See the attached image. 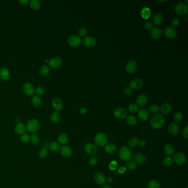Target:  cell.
<instances>
[{"label": "cell", "mask_w": 188, "mask_h": 188, "mask_svg": "<svg viewBox=\"0 0 188 188\" xmlns=\"http://www.w3.org/2000/svg\"><path fill=\"white\" fill-rule=\"evenodd\" d=\"M165 123V119L162 115L157 114L152 116L151 119V126L155 129H158L163 127Z\"/></svg>", "instance_id": "cell-1"}, {"label": "cell", "mask_w": 188, "mask_h": 188, "mask_svg": "<svg viewBox=\"0 0 188 188\" xmlns=\"http://www.w3.org/2000/svg\"><path fill=\"white\" fill-rule=\"evenodd\" d=\"M119 156L124 161H129L132 157V152L130 148L126 146H123L119 149Z\"/></svg>", "instance_id": "cell-2"}, {"label": "cell", "mask_w": 188, "mask_h": 188, "mask_svg": "<svg viewBox=\"0 0 188 188\" xmlns=\"http://www.w3.org/2000/svg\"><path fill=\"white\" fill-rule=\"evenodd\" d=\"M40 124L39 121L35 119H30L27 123L26 129L31 133H35L39 130Z\"/></svg>", "instance_id": "cell-3"}, {"label": "cell", "mask_w": 188, "mask_h": 188, "mask_svg": "<svg viewBox=\"0 0 188 188\" xmlns=\"http://www.w3.org/2000/svg\"><path fill=\"white\" fill-rule=\"evenodd\" d=\"M174 10L175 12L179 15H185L188 13V5L184 2H178L175 5Z\"/></svg>", "instance_id": "cell-4"}, {"label": "cell", "mask_w": 188, "mask_h": 188, "mask_svg": "<svg viewBox=\"0 0 188 188\" xmlns=\"http://www.w3.org/2000/svg\"><path fill=\"white\" fill-rule=\"evenodd\" d=\"M107 135L104 133L99 132L95 135L94 141L97 146L103 147L107 144Z\"/></svg>", "instance_id": "cell-5"}, {"label": "cell", "mask_w": 188, "mask_h": 188, "mask_svg": "<svg viewBox=\"0 0 188 188\" xmlns=\"http://www.w3.org/2000/svg\"><path fill=\"white\" fill-rule=\"evenodd\" d=\"M67 42L71 47L76 48L81 44V38L77 35H72L69 38Z\"/></svg>", "instance_id": "cell-6"}, {"label": "cell", "mask_w": 188, "mask_h": 188, "mask_svg": "<svg viewBox=\"0 0 188 188\" xmlns=\"http://www.w3.org/2000/svg\"><path fill=\"white\" fill-rule=\"evenodd\" d=\"M52 106L55 112H61L63 109V100L59 97H55L52 100Z\"/></svg>", "instance_id": "cell-7"}, {"label": "cell", "mask_w": 188, "mask_h": 188, "mask_svg": "<svg viewBox=\"0 0 188 188\" xmlns=\"http://www.w3.org/2000/svg\"><path fill=\"white\" fill-rule=\"evenodd\" d=\"M23 91L28 96H32L35 93V89L30 82H25L23 85Z\"/></svg>", "instance_id": "cell-8"}, {"label": "cell", "mask_w": 188, "mask_h": 188, "mask_svg": "<svg viewBox=\"0 0 188 188\" xmlns=\"http://www.w3.org/2000/svg\"><path fill=\"white\" fill-rule=\"evenodd\" d=\"M48 63L51 68L55 69L61 66L63 63V60L60 57H55L50 60Z\"/></svg>", "instance_id": "cell-9"}, {"label": "cell", "mask_w": 188, "mask_h": 188, "mask_svg": "<svg viewBox=\"0 0 188 188\" xmlns=\"http://www.w3.org/2000/svg\"><path fill=\"white\" fill-rule=\"evenodd\" d=\"M178 165H183L187 161V157L184 153L179 152L176 153L174 156L173 160Z\"/></svg>", "instance_id": "cell-10"}, {"label": "cell", "mask_w": 188, "mask_h": 188, "mask_svg": "<svg viewBox=\"0 0 188 188\" xmlns=\"http://www.w3.org/2000/svg\"><path fill=\"white\" fill-rule=\"evenodd\" d=\"M164 35L168 39H173L176 37V32L175 29L172 27H167L164 30Z\"/></svg>", "instance_id": "cell-11"}, {"label": "cell", "mask_w": 188, "mask_h": 188, "mask_svg": "<svg viewBox=\"0 0 188 188\" xmlns=\"http://www.w3.org/2000/svg\"><path fill=\"white\" fill-rule=\"evenodd\" d=\"M113 113L114 116L118 119H125L127 116V112L125 109L123 108H118L115 109Z\"/></svg>", "instance_id": "cell-12"}, {"label": "cell", "mask_w": 188, "mask_h": 188, "mask_svg": "<svg viewBox=\"0 0 188 188\" xmlns=\"http://www.w3.org/2000/svg\"><path fill=\"white\" fill-rule=\"evenodd\" d=\"M137 63L134 60H130L126 63V71L130 74H134L137 69Z\"/></svg>", "instance_id": "cell-13"}, {"label": "cell", "mask_w": 188, "mask_h": 188, "mask_svg": "<svg viewBox=\"0 0 188 188\" xmlns=\"http://www.w3.org/2000/svg\"><path fill=\"white\" fill-rule=\"evenodd\" d=\"M11 77V72L6 67H2L0 69V80L3 81H7Z\"/></svg>", "instance_id": "cell-14"}, {"label": "cell", "mask_w": 188, "mask_h": 188, "mask_svg": "<svg viewBox=\"0 0 188 188\" xmlns=\"http://www.w3.org/2000/svg\"><path fill=\"white\" fill-rule=\"evenodd\" d=\"M83 44L87 47L92 48L96 45L97 42L94 37L87 36L84 37V38L83 39Z\"/></svg>", "instance_id": "cell-15"}, {"label": "cell", "mask_w": 188, "mask_h": 188, "mask_svg": "<svg viewBox=\"0 0 188 188\" xmlns=\"http://www.w3.org/2000/svg\"><path fill=\"white\" fill-rule=\"evenodd\" d=\"M84 151L89 155H94L97 152V147L92 143H88L85 145Z\"/></svg>", "instance_id": "cell-16"}, {"label": "cell", "mask_w": 188, "mask_h": 188, "mask_svg": "<svg viewBox=\"0 0 188 188\" xmlns=\"http://www.w3.org/2000/svg\"><path fill=\"white\" fill-rule=\"evenodd\" d=\"M148 101V98L146 94L142 93L140 94L137 98L136 103L137 106L140 107H143L145 106Z\"/></svg>", "instance_id": "cell-17"}, {"label": "cell", "mask_w": 188, "mask_h": 188, "mask_svg": "<svg viewBox=\"0 0 188 188\" xmlns=\"http://www.w3.org/2000/svg\"><path fill=\"white\" fill-rule=\"evenodd\" d=\"M143 86V81L140 78H135L129 83V87L132 89H138Z\"/></svg>", "instance_id": "cell-18"}, {"label": "cell", "mask_w": 188, "mask_h": 188, "mask_svg": "<svg viewBox=\"0 0 188 188\" xmlns=\"http://www.w3.org/2000/svg\"><path fill=\"white\" fill-rule=\"evenodd\" d=\"M162 30L158 27L153 28L151 31V37L154 40H158L160 39L162 37Z\"/></svg>", "instance_id": "cell-19"}, {"label": "cell", "mask_w": 188, "mask_h": 188, "mask_svg": "<svg viewBox=\"0 0 188 188\" xmlns=\"http://www.w3.org/2000/svg\"><path fill=\"white\" fill-rule=\"evenodd\" d=\"M60 153L63 157H70L72 154V150L69 146H63L60 147Z\"/></svg>", "instance_id": "cell-20"}, {"label": "cell", "mask_w": 188, "mask_h": 188, "mask_svg": "<svg viewBox=\"0 0 188 188\" xmlns=\"http://www.w3.org/2000/svg\"><path fill=\"white\" fill-rule=\"evenodd\" d=\"M179 126L176 122L170 123L168 126L169 132L172 135H176L179 132Z\"/></svg>", "instance_id": "cell-21"}, {"label": "cell", "mask_w": 188, "mask_h": 188, "mask_svg": "<svg viewBox=\"0 0 188 188\" xmlns=\"http://www.w3.org/2000/svg\"><path fill=\"white\" fill-rule=\"evenodd\" d=\"M94 181L99 185H103L106 182V178L102 173H97L94 176Z\"/></svg>", "instance_id": "cell-22"}, {"label": "cell", "mask_w": 188, "mask_h": 188, "mask_svg": "<svg viewBox=\"0 0 188 188\" xmlns=\"http://www.w3.org/2000/svg\"><path fill=\"white\" fill-rule=\"evenodd\" d=\"M138 117L142 121L147 120L149 118V113L146 109L142 108L138 110Z\"/></svg>", "instance_id": "cell-23"}, {"label": "cell", "mask_w": 188, "mask_h": 188, "mask_svg": "<svg viewBox=\"0 0 188 188\" xmlns=\"http://www.w3.org/2000/svg\"><path fill=\"white\" fill-rule=\"evenodd\" d=\"M163 20H164V17L163 15L160 13H157L153 16L152 18V22L155 25L158 26V25H161L163 23Z\"/></svg>", "instance_id": "cell-24"}, {"label": "cell", "mask_w": 188, "mask_h": 188, "mask_svg": "<svg viewBox=\"0 0 188 188\" xmlns=\"http://www.w3.org/2000/svg\"><path fill=\"white\" fill-rule=\"evenodd\" d=\"M163 151L166 155L168 156H173L175 153V148L172 144H165L163 147Z\"/></svg>", "instance_id": "cell-25"}, {"label": "cell", "mask_w": 188, "mask_h": 188, "mask_svg": "<svg viewBox=\"0 0 188 188\" xmlns=\"http://www.w3.org/2000/svg\"><path fill=\"white\" fill-rule=\"evenodd\" d=\"M134 161L138 164H142L146 162V158L144 154L138 153L135 155L133 157Z\"/></svg>", "instance_id": "cell-26"}, {"label": "cell", "mask_w": 188, "mask_h": 188, "mask_svg": "<svg viewBox=\"0 0 188 188\" xmlns=\"http://www.w3.org/2000/svg\"><path fill=\"white\" fill-rule=\"evenodd\" d=\"M172 106L169 103H164L159 108V110H160L161 113L163 114H169L172 111Z\"/></svg>", "instance_id": "cell-27"}, {"label": "cell", "mask_w": 188, "mask_h": 188, "mask_svg": "<svg viewBox=\"0 0 188 188\" xmlns=\"http://www.w3.org/2000/svg\"><path fill=\"white\" fill-rule=\"evenodd\" d=\"M26 126L23 123H18L14 127V132L16 134L22 135L25 133Z\"/></svg>", "instance_id": "cell-28"}, {"label": "cell", "mask_w": 188, "mask_h": 188, "mask_svg": "<svg viewBox=\"0 0 188 188\" xmlns=\"http://www.w3.org/2000/svg\"><path fill=\"white\" fill-rule=\"evenodd\" d=\"M58 143L60 144H66L69 141V136L65 134V133H62L60 134L57 138Z\"/></svg>", "instance_id": "cell-29"}, {"label": "cell", "mask_w": 188, "mask_h": 188, "mask_svg": "<svg viewBox=\"0 0 188 188\" xmlns=\"http://www.w3.org/2000/svg\"><path fill=\"white\" fill-rule=\"evenodd\" d=\"M30 7L34 11H38L41 7V3L39 0H31L29 2Z\"/></svg>", "instance_id": "cell-30"}, {"label": "cell", "mask_w": 188, "mask_h": 188, "mask_svg": "<svg viewBox=\"0 0 188 188\" xmlns=\"http://www.w3.org/2000/svg\"><path fill=\"white\" fill-rule=\"evenodd\" d=\"M116 151V146L113 144H108L105 147V151L108 154H113Z\"/></svg>", "instance_id": "cell-31"}, {"label": "cell", "mask_w": 188, "mask_h": 188, "mask_svg": "<svg viewBox=\"0 0 188 188\" xmlns=\"http://www.w3.org/2000/svg\"><path fill=\"white\" fill-rule=\"evenodd\" d=\"M42 98L39 96L35 95L31 98V104L34 107H38L40 106L42 104Z\"/></svg>", "instance_id": "cell-32"}, {"label": "cell", "mask_w": 188, "mask_h": 188, "mask_svg": "<svg viewBox=\"0 0 188 188\" xmlns=\"http://www.w3.org/2000/svg\"><path fill=\"white\" fill-rule=\"evenodd\" d=\"M50 68L47 65H43L41 66L39 69V73L41 75L43 76H46L48 75L50 73Z\"/></svg>", "instance_id": "cell-33"}, {"label": "cell", "mask_w": 188, "mask_h": 188, "mask_svg": "<svg viewBox=\"0 0 188 188\" xmlns=\"http://www.w3.org/2000/svg\"><path fill=\"white\" fill-rule=\"evenodd\" d=\"M138 142H139V140L138 138H130L127 141V144L129 145V146L130 147H132V148H135V147H136L138 144Z\"/></svg>", "instance_id": "cell-34"}, {"label": "cell", "mask_w": 188, "mask_h": 188, "mask_svg": "<svg viewBox=\"0 0 188 188\" xmlns=\"http://www.w3.org/2000/svg\"><path fill=\"white\" fill-rule=\"evenodd\" d=\"M60 119V114L58 112H53L50 115V120L52 123H57Z\"/></svg>", "instance_id": "cell-35"}, {"label": "cell", "mask_w": 188, "mask_h": 188, "mask_svg": "<svg viewBox=\"0 0 188 188\" xmlns=\"http://www.w3.org/2000/svg\"><path fill=\"white\" fill-rule=\"evenodd\" d=\"M49 148L52 152H57V151H60V146L57 142H52L50 143Z\"/></svg>", "instance_id": "cell-36"}, {"label": "cell", "mask_w": 188, "mask_h": 188, "mask_svg": "<svg viewBox=\"0 0 188 188\" xmlns=\"http://www.w3.org/2000/svg\"><path fill=\"white\" fill-rule=\"evenodd\" d=\"M127 123L130 125L134 126L137 123V119L134 115H129L127 117L126 119Z\"/></svg>", "instance_id": "cell-37"}, {"label": "cell", "mask_w": 188, "mask_h": 188, "mask_svg": "<svg viewBox=\"0 0 188 188\" xmlns=\"http://www.w3.org/2000/svg\"><path fill=\"white\" fill-rule=\"evenodd\" d=\"M151 15V11L150 8L147 7L144 8L141 11V16L144 19H147Z\"/></svg>", "instance_id": "cell-38"}, {"label": "cell", "mask_w": 188, "mask_h": 188, "mask_svg": "<svg viewBox=\"0 0 188 188\" xmlns=\"http://www.w3.org/2000/svg\"><path fill=\"white\" fill-rule=\"evenodd\" d=\"M174 162L173 159H172V158L170 157H166L165 158H164L163 161V163L164 166L169 167H170L173 165Z\"/></svg>", "instance_id": "cell-39"}, {"label": "cell", "mask_w": 188, "mask_h": 188, "mask_svg": "<svg viewBox=\"0 0 188 188\" xmlns=\"http://www.w3.org/2000/svg\"><path fill=\"white\" fill-rule=\"evenodd\" d=\"M20 141L22 143L24 144L29 143L31 141V136L28 134L25 133L21 135Z\"/></svg>", "instance_id": "cell-40"}, {"label": "cell", "mask_w": 188, "mask_h": 188, "mask_svg": "<svg viewBox=\"0 0 188 188\" xmlns=\"http://www.w3.org/2000/svg\"><path fill=\"white\" fill-rule=\"evenodd\" d=\"M48 156V151L46 148H43L39 151L38 153V156L40 159H45Z\"/></svg>", "instance_id": "cell-41"}, {"label": "cell", "mask_w": 188, "mask_h": 188, "mask_svg": "<svg viewBox=\"0 0 188 188\" xmlns=\"http://www.w3.org/2000/svg\"><path fill=\"white\" fill-rule=\"evenodd\" d=\"M31 142L33 143V144L37 145V144H38L40 143V138L38 135L34 134V135H31Z\"/></svg>", "instance_id": "cell-42"}, {"label": "cell", "mask_w": 188, "mask_h": 188, "mask_svg": "<svg viewBox=\"0 0 188 188\" xmlns=\"http://www.w3.org/2000/svg\"><path fill=\"white\" fill-rule=\"evenodd\" d=\"M148 188H160V184L156 181L152 180L148 183Z\"/></svg>", "instance_id": "cell-43"}, {"label": "cell", "mask_w": 188, "mask_h": 188, "mask_svg": "<svg viewBox=\"0 0 188 188\" xmlns=\"http://www.w3.org/2000/svg\"><path fill=\"white\" fill-rule=\"evenodd\" d=\"M173 119L176 122H181L183 119V114L181 112H176L174 114Z\"/></svg>", "instance_id": "cell-44"}, {"label": "cell", "mask_w": 188, "mask_h": 188, "mask_svg": "<svg viewBox=\"0 0 188 188\" xmlns=\"http://www.w3.org/2000/svg\"><path fill=\"white\" fill-rule=\"evenodd\" d=\"M128 110L131 113H136L138 112V106L135 104H130L128 106Z\"/></svg>", "instance_id": "cell-45"}, {"label": "cell", "mask_w": 188, "mask_h": 188, "mask_svg": "<svg viewBox=\"0 0 188 188\" xmlns=\"http://www.w3.org/2000/svg\"><path fill=\"white\" fill-rule=\"evenodd\" d=\"M127 167L129 169H130L131 170H135L136 169L137 166L136 163H135L134 161H129L127 163Z\"/></svg>", "instance_id": "cell-46"}, {"label": "cell", "mask_w": 188, "mask_h": 188, "mask_svg": "<svg viewBox=\"0 0 188 188\" xmlns=\"http://www.w3.org/2000/svg\"><path fill=\"white\" fill-rule=\"evenodd\" d=\"M45 89L43 87H38L35 89V93L38 95V96L43 95L45 93Z\"/></svg>", "instance_id": "cell-47"}, {"label": "cell", "mask_w": 188, "mask_h": 188, "mask_svg": "<svg viewBox=\"0 0 188 188\" xmlns=\"http://www.w3.org/2000/svg\"><path fill=\"white\" fill-rule=\"evenodd\" d=\"M180 23V20L178 17H175L174 18L172 19L170 22V24L172 25V27H177L178 25H179Z\"/></svg>", "instance_id": "cell-48"}, {"label": "cell", "mask_w": 188, "mask_h": 188, "mask_svg": "<svg viewBox=\"0 0 188 188\" xmlns=\"http://www.w3.org/2000/svg\"><path fill=\"white\" fill-rule=\"evenodd\" d=\"M150 112L152 114H156L159 112V108L156 104H153L149 108Z\"/></svg>", "instance_id": "cell-49"}, {"label": "cell", "mask_w": 188, "mask_h": 188, "mask_svg": "<svg viewBox=\"0 0 188 188\" xmlns=\"http://www.w3.org/2000/svg\"><path fill=\"white\" fill-rule=\"evenodd\" d=\"M87 34V31L84 28H82L78 31V36L81 37H84Z\"/></svg>", "instance_id": "cell-50"}, {"label": "cell", "mask_w": 188, "mask_h": 188, "mask_svg": "<svg viewBox=\"0 0 188 188\" xmlns=\"http://www.w3.org/2000/svg\"><path fill=\"white\" fill-rule=\"evenodd\" d=\"M97 162H98V161L95 157H92L89 160V164L91 166H95V165H97Z\"/></svg>", "instance_id": "cell-51"}, {"label": "cell", "mask_w": 188, "mask_h": 188, "mask_svg": "<svg viewBox=\"0 0 188 188\" xmlns=\"http://www.w3.org/2000/svg\"><path fill=\"white\" fill-rule=\"evenodd\" d=\"M124 93L126 96H130L132 94V89L130 87H126L124 89Z\"/></svg>", "instance_id": "cell-52"}, {"label": "cell", "mask_w": 188, "mask_h": 188, "mask_svg": "<svg viewBox=\"0 0 188 188\" xmlns=\"http://www.w3.org/2000/svg\"><path fill=\"white\" fill-rule=\"evenodd\" d=\"M183 136L185 138V139H188V126H186L183 131Z\"/></svg>", "instance_id": "cell-53"}, {"label": "cell", "mask_w": 188, "mask_h": 188, "mask_svg": "<svg viewBox=\"0 0 188 188\" xmlns=\"http://www.w3.org/2000/svg\"><path fill=\"white\" fill-rule=\"evenodd\" d=\"M144 27L145 28L148 30V31H151L154 27H153V25L151 23V22H147L146 24H145V25H144Z\"/></svg>", "instance_id": "cell-54"}, {"label": "cell", "mask_w": 188, "mask_h": 188, "mask_svg": "<svg viewBox=\"0 0 188 188\" xmlns=\"http://www.w3.org/2000/svg\"><path fill=\"white\" fill-rule=\"evenodd\" d=\"M117 166H118V163H116L115 161H113L109 164V168L112 170H115Z\"/></svg>", "instance_id": "cell-55"}, {"label": "cell", "mask_w": 188, "mask_h": 188, "mask_svg": "<svg viewBox=\"0 0 188 188\" xmlns=\"http://www.w3.org/2000/svg\"><path fill=\"white\" fill-rule=\"evenodd\" d=\"M126 171V168L124 167H120L118 170V172L120 173V174H123L124 173H125Z\"/></svg>", "instance_id": "cell-56"}, {"label": "cell", "mask_w": 188, "mask_h": 188, "mask_svg": "<svg viewBox=\"0 0 188 188\" xmlns=\"http://www.w3.org/2000/svg\"><path fill=\"white\" fill-rule=\"evenodd\" d=\"M19 2L22 5H27L28 3H29L30 2V1L29 0H20L19 1Z\"/></svg>", "instance_id": "cell-57"}, {"label": "cell", "mask_w": 188, "mask_h": 188, "mask_svg": "<svg viewBox=\"0 0 188 188\" xmlns=\"http://www.w3.org/2000/svg\"><path fill=\"white\" fill-rule=\"evenodd\" d=\"M138 144L141 146H144V145L146 144V142L144 141V140H141V141H139V142H138Z\"/></svg>", "instance_id": "cell-58"}, {"label": "cell", "mask_w": 188, "mask_h": 188, "mask_svg": "<svg viewBox=\"0 0 188 188\" xmlns=\"http://www.w3.org/2000/svg\"><path fill=\"white\" fill-rule=\"evenodd\" d=\"M86 112V109H85L84 108H82L81 109V114H84Z\"/></svg>", "instance_id": "cell-59"}, {"label": "cell", "mask_w": 188, "mask_h": 188, "mask_svg": "<svg viewBox=\"0 0 188 188\" xmlns=\"http://www.w3.org/2000/svg\"><path fill=\"white\" fill-rule=\"evenodd\" d=\"M103 188H112V187L109 185H106L103 187Z\"/></svg>", "instance_id": "cell-60"}, {"label": "cell", "mask_w": 188, "mask_h": 188, "mask_svg": "<svg viewBox=\"0 0 188 188\" xmlns=\"http://www.w3.org/2000/svg\"><path fill=\"white\" fill-rule=\"evenodd\" d=\"M159 2H166V1H159Z\"/></svg>", "instance_id": "cell-61"}]
</instances>
